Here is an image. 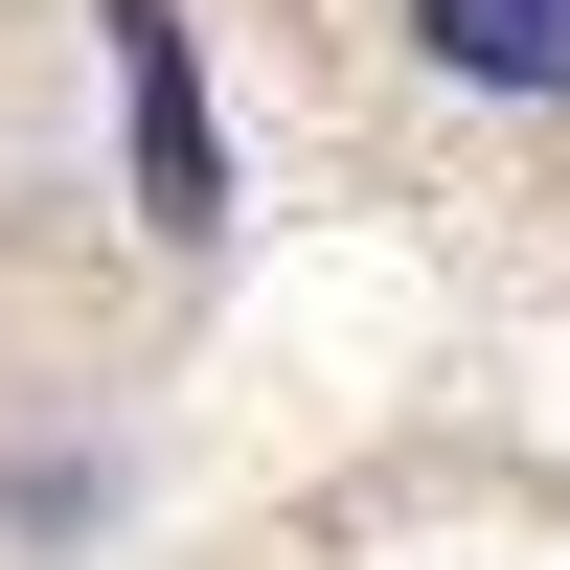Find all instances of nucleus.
<instances>
[{
  "instance_id": "1",
  "label": "nucleus",
  "mask_w": 570,
  "mask_h": 570,
  "mask_svg": "<svg viewBox=\"0 0 570 570\" xmlns=\"http://www.w3.org/2000/svg\"><path fill=\"white\" fill-rule=\"evenodd\" d=\"M115 115H137V206H160V228H228L206 69H183V0H115Z\"/></svg>"
},
{
  "instance_id": "2",
  "label": "nucleus",
  "mask_w": 570,
  "mask_h": 570,
  "mask_svg": "<svg viewBox=\"0 0 570 570\" xmlns=\"http://www.w3.org/2000/svg\"><path fill=\"white\" fill-rule=\"evenodd\" d=\"M411 46L456 91H570V0H411Z\"/></svg>"
}]
</instances>
